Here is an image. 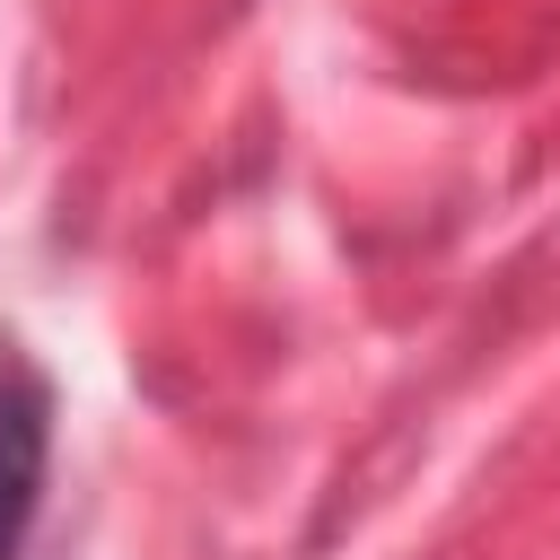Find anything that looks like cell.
I'll list each match as a JSON object with an SVG mask.
<instances>
[{"mask_svg":"<svg viewBox=\"0 0 560 560\" xmlns=\"http://www.w3.org/2000/svg\"><path fill=\"white\" fill-rule=\"evenodd\" d=\"M44 464H52V394L18 350H0V560H18L35 525Z\"/></svg>","mask_w":560,"mask_h":560,"instance_id":"cell-1","label":"cell"}]
</instances>
